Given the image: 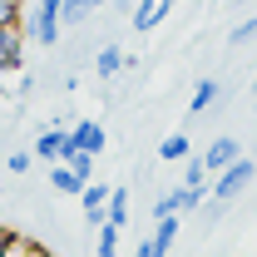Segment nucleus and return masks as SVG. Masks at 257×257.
I'll list each match as a JSON object with an SVG mask.
<instances>
[{
    "label": "nucleus",
    "mask_w": 257,
    "mask_h": 257,
    "mask_svg": "<svg viewBox=\"0 0 257 257\" xmlns=\"http://www.w3.org/2000/svg\"><path fill=\"white\" fill-rule=\"evenodd\" d=\"M20 30L30 35L35 45H45V50H50V45L60 40V30H64V0H35L30 15L20 20Z\"/></svg>",
    "instance_id": "1"
},
{
    "label": "nucleus",
    "mask_w": 257,
    "mask_h": 257,
    "mask_svg": "<svg viewBox=\"0 0 257 257\" xmlns=\"http://www.w3.org/2000/svg\"><path fill=\"white\" fill-rule=\"evenodd\" d=\"M252 178H257V159H232L223 173H213L208 198H218V203H237L242 193L252 188Z\"/></svg>",
    "instance_id": "2"
},
{
    "label": "nucleus",
    "mask_w": 257,
    "mask_h": 257,
    "mask_svg": "<svg viewBox=\"0 0 257 257\" xmlns=\"http://www.w3.org/2000/svg\"><path fill=\"white\" fill-rule=\"evenodd\" d=\"M104 144H109V134H104V124L99 119H79V124H69V144H64V154L69 149H79V154H104Z\"/></svg>",
    "instance_id": "3"
},
{
    "label": "nucleus",
    "mask_w": 257,
    "mask_h": 257,
    "mask_svg": "<svg viewBox=\"0 0 257 257\" xmlns=\"http://www.w3.org/2000/svg\"><path fill=\"white\" fill-rule=\"evenodd\" d=\"M25 69V30L20 25H0V74Z\"/></svg>",
    "instance_id": "4"
},
{
    "label": "nucleus",
    "mask_w": 257,
    "mask_h": 257,
    "mask_svg": "<svg viewBox=\"0 0 257 257\" xmlns=\"http://www.w3.org/2000/svg\"><path fill=\"white\" fill-rule=\"evenodd\" d=\"M232 159H242V144H237V134H218V139L203 149V163H208V173H223Z\"/></svg>",
    "instance_id": "5"
},
{
    "label": "nucleus",
    "mask_w": 257,
    "mask_h": 257,
    "mask_svg": "<svg viewBox=\"0 0 257 257\" xmlns=\"http://www.w3.org/2000/svg\"><path fill=\"white\" fill-rule=\"evenodd\" d=\"M64 144H69V128H60V124H50V128H40V134H35V159L40 163H60L64 159Z\"/></svg>",
    "instance_id": "6"
},
{
    "label": "nucleus",
    "mask_w": 257,
    "mask_h": 257,
    "mask_svg": "<svg viewBox=\"0 0 257 257\" xmlns=\"http://www.w3.org/2000/svg\"><path fill=\"white\" fill-rule=\"evenodd\" d=\"M168 15H173V0H139V5H134V20H128V25H134L139 35H149V30H159Z\"/></svg>",
    "instance_id": "7"
},
{
    "label": "nucleus",
    "mask_w": 257,
    "mask_h": 257,
    "mask_svg": "<svg viewBox=\"0 0 257 257\" xmlns=\"http://www.w3.org/2000/svg\"><path fill=\"white\" fill-rule=\"evenodd\" d=\"M218 99H223V79H198L193 84V94H188V114H208V109H218Z\"/></svg>",
    "instance_id": "8"
},
{
    "label": "nucleus",
    "mask_w": 257,
    "mask_h": 257,
    "mask_svg": "<svg viewBox=\"0 0 257 257\" xmlns=\"http://www.w3.org/2000/svg\"><path fill=\"white\" fill-rule=\"evenodd\" d=\"M84 183H94V178H84V173H74L69 163H50V188L64 193V198H79Z\"/></svg>",
    "instance_id": "9"
},
{
    "label": "nucleus",
    "mask_w": 257,
    "mask_h": 257,
    "mask_svg": "<svg viewBox=\"0 0 257 257\" xmlns=\"http://www.w3.org/2000/svg\"><path fill=\"white\" fill-rule=\"evenodd\" d=\"M109 193L114 188H104V183H84V223L89 227H104V208H109Z\"/></svg>",
    "instance_id": "10"
},
{
    "label": "nucleus",
    "mask_w": 257,
    "mask_h": 257,
    "mask_svg": "<svg viewBox=\"0 0 257 257\" xmlns=\"http://www.w3.org/2000/svg\"><path fill=\"white\" fill-rule=\"evenodd\" d=\"M119 69H128V55L119 50V45H104V50L94 55V74H99V79H114Z\"/></svg>",
    "instance_id": "11"
},
{
    "label": "nucleus",
    "mask_w": 257,
    "mask_h": 257,
    "mask_svg": "<svg viewBox=\"0 0 257 257\" xmlns=\"http://www.w3.org/2000/svg\"><path fill=\"white\" fill-rule=\"evenodd\" d=\"M188 154H193L188 134H168V139H159V159H163V163H183Z\"/></svg>",
    "instance_id": "12"
},
{
    "label": "nucleus",
    "mask_w": 257,
    "mask_h": 257,
    "mask_svg": "<svg viewBox=\"0 0 257 257\" xmlns=\"http://www.w3.org/2000/svg\"><path fill=\"white\" fill-rule=\"evenodd\" d=\"M109 0H64V25H84L89 15H99Z\"/></svg>",
    "instance_id": "13"
},
{
    "label": "nucleus",
    "mask_w": 257,
    "mask_h": 257,
    "mask_svg": "<svg viewBox=\"0 0 257 257\" xmlns=\"http://www.w3.org/2000/svg\"><path fill=\"white\" fill-rule=\"evenodd\" d=\"M183 183H188V188H208V183H213V173H208L203 154H188V159H183Z\"/></svg>",
    "instance_id": "14"
},
{
    "label": "nucleus",
    "mask_w": 257,
    "mask_h": 257,
    "mask_svg": "<svg viewBox=\"0 0 257 257\" xmlns=\"http://www.w3.org/2000/svg\"><path fill=\"white\" fill-rule=\"evenodd\" d=\"M159 247H168L173 252V242H178V213H168V218H154V232H149Z\"/></svg>",
    "instance_id": "15"
},
{
    "label": "nucleus",
    "mask_w": 257,
    "mask_h": 257,
    "mask_svg": "<svg viewBox=\"0 0 257 257\" xmlns=\"http://www.w3.org/2000/svg\"><path fill=\"white\" fill-rule=\"evenodd\" d=\"M104 223H114V227H124V223H128V188H114V193H109Z\"/></svg>",
    "instance_id": "16"
},
{
    "label": "nucleus",
    "mask_w": 257,
    "mask_h": 257,
    "mask_svg": "<svg viewBox=\"0 0 257 257\" xmlns=\"http://www.w3.org/2000/svg\"><path fill=\"white\" fill-rule=\"evenodd\" d=\"M119 232H124V227H114V223H104V227H99L94 257H119Z\"/></svg>",
    "instance_id": "17"
},
{
    "label": "nucleus",
    "mask_w": 257,
    "mask_h": 257,
    "mask_svg": "<svg viewBox=\"0 0 257 257\" xmlns=\"http://www.w3.org/2000/svg\"><path fill=\"white\" fill-rule=\"evenodd\" d=\"M252 40H257V15L252 20H237V25L227 30V45H232V50H237V45H252Z\"/></svg>",
    "instance_id": "18"
},
{
    "label": "nucleus",
    "mask_w": 257,
    "mask_h": 257,
    "mask_svg": "<svg viewBox=\"0 0 257 257\" xmlns=\"http://www.w3.org/2000/svg\"><path fill=\"white\" fill-rule=\"evenodd\" d=\"M20 20H25L20 0H0V25H20Z\"/></svg>",
    "instance_id": "19"
},
{
    "label": "nucleus",
    "mask_w": 257,
    "mask_h": 257,
    "mask_svg": "<svg viewBox=\"0 0 257 257\" xmlns=\"http://www.w3.org/2000/svg\"><path fill=\"white\" fill-rule=\"evenodd\" d=\"M134 257H168V247H159V242H154V237H144V242H139V247H134Z\"/></svg>",
    "instance_id": "20"
},
{
    "label": "nucleus",
    "mask_w": 257,
    "mask_h": 257,
    "mask_svg": "<svg viewBox=\"0 0 257 257\" xmlns=\"http://www.w3.org/2000/svg\"><path fill=\"white\" fill-rule=\"evenodd\" d=\"M5 168H10V173H30V154H10Z\"/></svg>",
    "instance_id": "21"
},
{
    "label": "nucleus",
    "mask_w": 257,
    "mask_h": 257,
    "mask_svg": "<svg viewBox=\"0 0 257 257\" xmlns=\"http://www.w3.org/2000/svg\"><path fill=\"white\" fill-rule=\"evenodd\" d=\"M30 257H55V252H45V247H35V252H30Z\"/></svg>",
    "instance_id": "22"
},
{
    "label": "nucleus",
    "mask_w": 257,
    "mask_h": 257,
    "mask_svg": "<svg viewBox=\"0 0 257 257\" xmlns=\"http://www.w3.org/2000/svg\"><path fill=\"white\" fill-rule=\"evenodd\" d=\"M252 114H257V79H252Z\"/></svg>",
    "instance_id": "23"
}]
</instances>
